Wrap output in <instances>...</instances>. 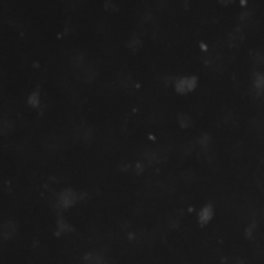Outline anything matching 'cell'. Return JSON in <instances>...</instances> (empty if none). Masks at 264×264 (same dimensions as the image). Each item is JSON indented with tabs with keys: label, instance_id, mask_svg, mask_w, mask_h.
Instances as JSON below:
<instances>
[{
	"label": "cell",
	"instance_id": "cell-1",
	"mask_svg": "<svg viewBox=\"0 0 264 264\" xmlns=\"http://www.w3.org/2000/svg\"><path fill=\"white\" fill-rule=\"evenodd\" d=\"M77 196H79L77 192H74L73 189H65L59 196V207L67 208V207L74 205L77 202Z\"/></svg>",
	"mask_w": 264,
	"mask_h": 264
},
{
	"label": "cell",
	"instance_id": "cell-2",
	"mask_svg": "<svg viewBox=\"0 0 264 264\" xmlns=\"http://www.w3.org/2000/svg\"><path fill=\"white\" fill-rule=\"evenodd\" d=\"M195 87H196V77H193V76L179 77V79L176 81V85H175V88H176L178 93H189V91H192Z\"/></svg>",
	"mask_w": 264,
	"mask_h": 264
},
{
	"label": "cell",
	"instance_id": "cell-3",
	"mask_svg": "<svg viewBox=\"0 0 264 264\" xmlns=\"http://www.w3.org/2000/svg\"><path fill=\"white\" fill-rule=\"evenodd\" d=\"M73 138H74V141H77V142H87V141L91 139V130H90L87 125L79 124V125H76V127L73 128Z\"/></svg>",
	"mask_w": 264,
	"mask_h": 264
},
{
	"label": "cell",
	"instance_id": "cell-4",
	"mask_svg": "<svg viewBox=\"0 0 264 264\" xmlns=\"http://www.w3.org/2000/svg\"><path fill=\"white\" fill-rule=\"evenodd\" d=\"M17 232V223L13 221V220H8L2 224V235H4V240H10L16 235Z\"/></svg>",
	"mask_w": 264,
	"mask_h": 264
},
{
	"label": "cell",
	"instance_id": "cell-5",
	"mask_svg": "<svg viewBox=\"0 0 264 264\" xmlns=\"http://www.w3.org/2000/svg\"><path fill=\"white\" fill-rule=\"evenodd\" d=\"M212 217H214V208H212V205H205L201 212H199V215H198V220H199V223L204 226V224H207L210 220H212Z\"/></svg>",
	"mask_w": 264,
	"mask_h": 264
},
{
	"label": "cell",
	"instance_id": "cell-6",
	"mask_svg": "<svg viewBox=\"0 0 264 264\" xmlns=\"http://www.w3.org/2000/svg\"><path fill=\"white\" fill-rule=\"evenodd\" d=\"M253 90L258 94H261L264 91V74H261V73L255 74V77H253Z\"/></svg>",
	"mask_w": 264,
	"mask_h": 264
},
{
	"label": "cell",
	"instance_id": "cell-7",
	"mask_svg": "<svg viewBox=\"0 0 264 264\" xmlns=\"http://www.w3.org/2000/svg\"><path fill=\"white\" fill-rule=\"evenodd\" d=\"M85 264H107L105 259L100 256V255H96V253H88L85 256Z\"/></svg>",
	"mask_w": 264,
	"mask_h": 264
},
{
	"label": "cell",
	"instance_id": "cell-8",
	"mask_svg": "<svg viewBox=\"0 0 264 264\" xmlns=\"http://www.w3.org/2000/svg\"><path fill=\"white\" fill-rule=\"evenodd\" d=\"M67 230H71V227L68 226V223H67L65 220L61 218V220H59V224H58V233H59V235H61V233L64 235Z\"/></svg>",
	"mask_w": 264,
	"mask_h": 264
},
{
	"label": "cell",
	"instance_id": "cell-9",
	"mask_svg": "<svg viewBox=\"0 0 264 264\" xmlns=\"http://www.w3.org/2000/svg\"><path fill=\"white\" fill-rule=\"evenodd\" d=\"M28 103L31 105V107H37V103H39V93L37 91L31 93V96L28 99Z\"/></svg>",
	"mask_w": 264,
	"mask_h": 264
},
{
	"label": "cell",
	"instance_id": "cell-10",
	"mask_svg": "<svg viewBox=\"0 0 264 264\" xmlns=\"http://www.w3.org/2000/svg\"><path fill=\"white\" fill-rule=\"evenodd\" d=\"M179 124H181L182 127H189V125H190V118L181 113V115H179Z\"/></svg>",
	"mask_w": 264,
	"mask_h": 264
},
{
	"label": "cell",
	"instance_id": "cell-11",
	"mask_svg": "<svg viewBox=\"0 0 264 264\" xmlns=\"http://www.w3.org/2000/svg\"><path fill=\"white\" fill-rule=\"evenodd\" d=\"M139 45H141V42H139V39H138V37H131V42L128 43V48L135 51V49H136V48H138Z\"/></svg>",
	"mask_w": 264,
	"mask_h": 264
},
{
	"label": "cell",
	"instance_id": "cell-12",
	"mask_svg": "<svg viewBox=\"0 0 264 264\" xmlns=\"http://www.w3.org/2000/svg\"><path fill=\"white\" fill-rule=\"evenodd\" d=\"M255 64L264 65V52L262 51H259V52H256V55H255Z\"/></svg>",
	"mask_w": 264,
	"mask_h": 264
}]
</instances>
